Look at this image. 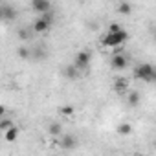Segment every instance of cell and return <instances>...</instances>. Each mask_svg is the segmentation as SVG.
Here are the masks:
<instances>
[{
    "mask_svg": "<svg viewBox=\"0 0 156 156\" xmlns=\"http://www.w3.org/2000/svg\"><path fill=\"white\" fill-rule=\"evenodd\" d=\"M134 77H136V79H141V81H147V83H152V81L156 79L154 66L149 64V62H143V64L136 66V70H134Z\"/></svg>",
    "mask_w": 156,
    "mask_h": 156,
    "instance_id": "cell-1",
    "label": "cell"
},
{
    "mask_svg": "<svg viewBox=\"0 0 156 156\" xmlns=\"http://www.w3.org/2000/svg\"><path fill=\"white\" fill-rule=\"evenodd\" d=\"M127 39H129V33H127L125 30H123V31H119V33H107V37L103 39V44H105V46H108V48H114V46L123 44Z\"/></svg>",
    "mask_w": 156,
    "mask_h": 156,
    "instance_id": "cell-2",
    "label": "cell"
},
{
    "mask_svg": "<svg viewBox=\"0 0 156 156\" xmlns=\"http://www.w3.org/2000/svg\"><path fill=\"white\" fill-rule=\"evenodd\" d=\"M51 22H53V17H51L50 13H46V15L39 17V19L33 22V31H37V33H44V31L50 30Z\"/></svg>",
    "mask_w": 156,
    "mask_h": 156,
    "instance_id": "cell-3",
    "label": "cell"
},
{
    "mask_svg": "<svg viewBox=\"0 0 156 156\" xmlns=\"http://www.w3.org/2000/svg\"><path fill=\"white\" fill-rule=\"evenodd\" d=\"M90 51H79L75 55V61H73V66L77 68V70H85L88 64H90Z\"/></svg>",
    "mask_w": 156,
    "mask_h": 156,
    "instance_id": "cell-4",
    "label": "cell"
},
{
    "mask_svg": "<svg viewBox=\"0 0 156 156\" xmlns=\"http://www.w3.org/2000/svg\"><path fill=\"white\" fill-rule=\"evenodd\" d=\"M31 8H33L37 13H41V15H46V13H50V9H51V4L48 2V0H33V2H31Z\"/></svg>",
    "mask_w": 156,
    "mask_h": 156,
    "instance_id": "cell-5",
    "label": "cell"
},
{
    "mask_svg": "<svg viewBox=\"0 0 156 156\" xmlns=\"http://www.w3.org/2000/svg\"><path fill=\"white\" fill-rule=\"evenodd\" d=\"M15 17H17V11H15L13 6H8V4L0 6V20H2V19H6V20H13Z\"/></svg>",
    "mask_w": 156,
    "mask_h": 156,
    "instance_id": "cell-6",
    "label": "cell"
},
{
    "mask_svg": "<svg viewBox=\"0 0 156 156\" xmlns=\"http://www.w3.org/2000/svg\"><path fill=\"white\" fill-rule=\"evenodd\" d=\"M110 66L114 70H123L127 68V55H114L112 61H110Z\"/></svg>",
    "mask_w": 156,
    "mask_h": 156,
    "instance_id": "cell-7",
    "label": "cell"
},
{
    "mask_svg": "<svg viewBox=\"0 0 156 156\" xmlns=\"http://www.w3.org/2000/svg\"><path fill=\"white\" fill-rule=\"evenodd\" d=\"M127 88H129V81L125 79V77H119V79L114 81V90H116L118 94H125Z\"/></svg>",
    "mask_w": 156,
    "mask_h": 156,
    "instance_id": "cell-8",
    "label": "cell"
},
{
    "mask_svg": "<svg viewBox=\"0 0 156 156\" xmlns=\"http://www.w3.org/2000/svg\"><path fill=\"white\" fill-rule=\"evenodd\" d=\"M61 145H62L64 149H75L77 140H75L72 134H64V136H62V140H61Z\"/></svg>",
    "mask_w": 156,
    "mask_h": 156,
    "instance_id": "cell-9",
    "label": "cell"
},
{
    "mask_svg": "<svg viewBox=\"0 0 156 156\" xmlns=\"http://www.w3.org/2000/svg\"><path fill=\"white\" fill-rule=\"evenodd\" d=\"M4 138H6V141H15V140L19 138V129L13 125L11 129H8V130L4 132Z\"/></svg>",
    "mask_w": 156,
    "mask_h": 156,
    "instance_id": "cell-10",
    "label": "cell"
},
{
    "mask_svg": "<svg viewBox=\"0 0 156 156\" xmlns=\"http://www.w3.org/2000/svg\"><path fill=\"white\" fill-rule=\"evenodd\" d=\"M132 132V127L129 125V123H121L119 127H118V134H121V136H129Z\"/></svg>",
    "mask_w": 156,
    "mask_h": 156,
    "instance_id": "cell-11",
    "label": "cell"
},
{
    "mask_svg": "<svg viewBox=\"0 0 156 156\" xmlns=\"http://www.w3.org/2000/svg\"><path fill=\"white\" fill-rule=\"evenodd\" d=\"M64 75H66V77H70V79H75V77L79 75V70H77L75 66H68V68L64 70Z\"/></svg>",
    "mask_w": 156,
    "mask_h": 156,
    "instance_id": "cell-12",
    "label": "cell"
},
{
    "mask_svg": "<svg viewBox=\"0 0 156 156\" xmlns=\"http://www.w3.org/2000/svg\"><path fill=\"white\" fill-rule=\"evenodd\" d=\"M31 59H37V61H44V59H46V51H44V50H39V48H35V50L31 51Z\"/></svg>",
    "mask_w": 156,
    "mask_h": 156,
    "instance_id": "cell-13",
    "label": "cell"
},
{
    "mask_svg": "<svg viewBox=\"0 0 156 156\" xmlns=\"http://www.w3.org/2000/svg\"><path fill=\"white\" fill-rule=\"evenodd\" d=\"M127 103H129L130 107H136V105L140 103V94H138V92H130V94H129V99H127Z\"/></svg>",
    "mask_w": 156,
    "mask_h": 156,
    "instance_id": "cell-14",
    "label": "cell"
},
{
    "mask_svg": "<svg viewBox=\"0 0 156 156\" xmlns=\"http://www.w3.org/2000/svg\"><path fill=\"white\" fill-rule=\"evenodd\" d=\"M118 11H119L121 15H129V13L132 11V6H130V4H127V2H121V4L118 6Z\"/></svg>",
    "mask_w": 156,
    "mask_h": 156,
    "instance_id": "cell-15",
    "label": "cell"
},
{
    "mask_svg": "<svg viewBox=\"0 0 156 156\" xmlns=\"http://www.w3.org/2000/svg\"><path fill=\"white\" fill-rule=\"evenodd\" d=\"M13 127V121L9 119V118H2V119H0V130H8V129H11Z\"/></svg>",
    "mask_w": 156,
    "mask_h": 156,
    "instance_id": "cell-16",
    "label": "cell"
},
{
    "mask_svg": "<svg viewBox=\"0 0 156 156\" xmlns=\"http://www.w3.org/2000/svg\"><path fill=\"white\" fill-rule=\"evenodd\" d=\"M19 57H20V59H31V51H30L28 48L20 46V48H19Z\"/></svg>",
    "mask_w": 156,
    "mask_h": 156,
    "instance_id": "cell-17",
    "label": "cell"
},
{
    "mask_svg": "<svg viewBox=\"0 0 156 156\" xmlns=\"http://www.w3.org/2000/svg\"><path fill=\"white\" fill-rule=\"evenodd\" d=\"M50 132H51L53 136H59V134L62 132V127H61L59 123H51V125H50Z\"/></svg>",
    "mask_w": 156,
    "mask_h": 156,
    "instance_id": "cell-18",
    "label": "cell"
},
{
    "mask_svg": "<svg viewBox=\"0 0 156 156\" xmlns=\"http://www.w3.org/2000/svg\"><path fill=\"white\" fill-rule=\"evenodd\" d=\"M61 114H62V116H72V114H73V107H70V105L61 107Z\"/></svg>",
    "mask_w": 156,
    "mask_h": 156,
    "instance_id": "cell-19",
    "label": "cell"
},
{
    "mask_svg": "<svg viewBox=\"0 0 156 156\" xmlns=\"http://www.w3.org/2000/svg\"><path fill=\"white\" fill-rule=\"evenodd\" d=\"M119 31H123V28L119 24H110L108 26V33H119Z\"/></svg>",
    "mask_w": 156,
    "mask_h": 156,
    "instance_id": "cell-20",
    "label": "cell"
},
{
    "mask_svg": "<svg viewBox=\"0 0 156 156\" xmlns=\"http://www.w3.org/2000/svg\"><path fill=\"white\" fill-rule=\"evenodd\" d=\"M19 39L28 41V39H30V33H28V31H24V30H20V31H19Z\"/></svg>",
    "mask_w": 156,
    "mask_h": 156,
    "instance_id": "cell-21",
    "label": "cell"
},
{
    "mask_svg": "<svg viewBox=\"0 0 156 156\" xmlns=\"http://www.w3.org/2000/svg\"><path fill=\"white\" fill-rule=\"evenodd\" d=\"M4 116H6V108H4V107H2V105H0V119H2V118H4Z\"/></svg>",
    "mask_w": 156,
    "mask_h": 156,
    "instance_id": "cell-22",
    "label": "cell"
}]
</instances>
